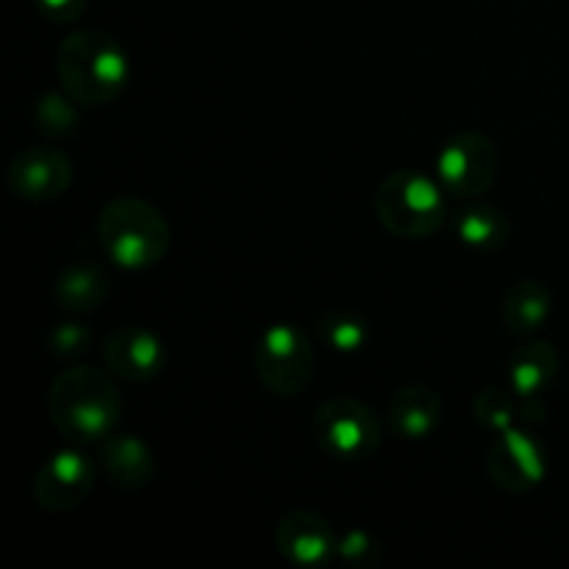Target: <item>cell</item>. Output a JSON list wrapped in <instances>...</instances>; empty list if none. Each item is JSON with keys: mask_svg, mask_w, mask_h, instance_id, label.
Segmentation results:
<instances>
[{"mask_svg": "<svg viewBox=\"0 0 569 569\" xmlns=\"http://www.w3.org/2000/svg\"><path fill=\"white\" fill-rule=\"evenodd\" d=\"M48 411L56 431L72 442H94L111 437L120 420V392L106 372L92 367H72L53 381Z\"/></svg>", "mask_w": 569, "mask_h": 569, "instance_id": "1", "label": "cell"}, {"mask_svg": "<svg viewBox=\"0 0 569 569\" xmlns=\"http://www.w3.org/2000/svg\"><path fill=\"white\" fill-rule=\"evenodd\" d=\"M56 72L76 103L103 106L120 98L128 87L131 64L109 33L76 31L59 44Z\"/></svg>", "mask_w": 569, "mask_h": 569, "instance_id": "2", "label": "cell"}, {"mask_svg": "<svg viewBox=\"0 0 569 569\" xmlns=\"http://www.w3.org/2000/svg\"><path fill=\"white\" fill-rule=\"evenodd\" d=\"M98 228L103 250L126 270H148L170 248V226L148 200L114 198L100 214Z\"/></svg>", "mask_w": 569, "mask_h": 569, "instance_id": "3", "label": "cell"}, {"mask_svg": "<svg viewBox=\"0 0 569 569\" xmlns=\"http://www.w3.org/2000/svg\"><path fill=\"white\" fill-rule=\"evenodd\" d=\"M376 214L392 237L426 239L445 226L442 189L415 170H395L378 183Z\"/></svg>", "mask_w": 569, "mask_h": 569, "instance_id": "4", "label": "cell"}, {"mask_svg": "<svg viewBox=\"0 0 569 569\" xmlns=\"http://www.w3.org/2000/svg\"><path fill=\"white\" fill-rule=\"evenodd\" d=\"M315 439L331 459L365 461L381 448V422L370 406L339 395L326 400L315 415Z\"/></svg>", "mask_w": 569, "mask_h": 569, "instance_id": "5", "label": "cell"}, {"mask_svg": "<svg viewBox=\"0 0 569 569\" xmlns=\"http://www.w3.org/2000/svg\"><path fill=\"white\" fill-rule=\"evenodd\" d=\"M256 372L270 392L292 398L315 378V350L303 328L278 322L261 333L256 345Z\"/></svg>", "mask_w": 569, "mask_h": 569, "instance_id": "6", "label": "cell"}, {"mask_svg": "<svg viewBox=\"0 0 569 569\" xmlns=\"http://www.w3.org/2000/svg\"><path fill=\"white\" fill-rule=\"evenodd\" d=\"M439 181L456 198H481L498 178V150L481 131H461L437 159Z\"/></svg>", "mask_w": 569, "mask_h": 569, "instance_id": "7", "label": "cell"}, {"mask_svg": "<svg viewBox=\"0 0 569 569\" xmlns=\"http://www.w3.org/2000/svg\"><path fill=\"white\" fill-rule=\"evenodd\" d=\"M487 470L495 487L511 495H526L548 476V456L537 437L511 426L495 437L487 456Z\"/></svg>", "mask_w": 569, "mask_h": 569, "instance_id": "8", "label": "cell"}, {"mask_svg": "<svg viewBox=\"0 0 569 569\" xmlns=\"http://www.w3.org/2000/svg\"><path fill=\"white\" fill-rule=\"evenodd\" d=\"M6 183L17 198L31 203L53 200L72 183V161L56 148H28L11 159Z\"/></svg>", "mask_w": 569, "mask_h": 569, "instance_id": "9", "label": "cell"}, {"mask_svg": "<svg viewBox=\"0 0 569 569\" xmlns=\"http://www.w3.org/2000/svg\"><path fill=\"white\" fill-rule=\"evenodd\" d=\"M92 461L78 450H59L39 467L33 478V498L48 511H67L83 503L92 492Z\"/></svg>", "mask_w": 569, "mask_h": 569, "instance_id": "10", "label": "cell"}, {"mask_svg": "<svg viewBox=\"0 0 569 569\" xmlns=\"http://www.w3.org/2000/svg\"><path fill=\"white\" fill-rule=\"evenodd\" d=\"M278 553L295 567H322L337 556V533L317 511H289L276 526Z\"/></svg>", "mask_w": 569, "mask_h": 569, "instance_id": "11", "label": "cell"}, {"mask_svg": "<svg viewBox=\"0 0 569 569\" xmlns=\"http://www.w3.org/2000/svg\"><path fill=\"white\" fill-rule=\"evenodd\" d=\"M103 361L111 376L131 383L153 381L164 370V345L153 331L139 326H122L106 339Z\"/></svg>", "mask_w": 569, "mask_h": 569, "instance_id": "12", "label": "cell"}, {"mask_svg": "<svg viewBox=\"0 0 569 569\" xmlns=\"http://www.w3.org/2000/svg\"><path fill=\"white\" fill-rule=\"evenodd\" d=\"M389 417H392L395 431L403 433L406 439H426L437 431L442 420V398L431 387H403L395 392L389 403Z\"/></svg>", "mask_w": 569, "mask_h": 569, "instance_id": "13", "label": "cell"}, {"mask_svg": "<svg viewBox=\"0 0 569 569\" xmlns=\"http://www.w3.org/2000/svg\"><path fill=\"white\" fill-rule=\"evenodd\" d=\"M106 472L114 478L117 487L139 489L153 478L156 461L148 445L131 433H117L103 445Z\"/></svg>", "mask_w": 569, "mask_h": 569, "instance_id": "14", "label": "cell"}, {"mask_svg": "<svg viewBox=\"0 0 569 569\" xmlns=\"http://www.w3.org/2000/svg\"><path fill=\"white\" fill-rule=\"evenodd\" d=\"M559 376V353L548 342H531L511 356L509 383L520 398H542Z\"/></svg>", "mask_w": 569, "mask_h": 569, "instance_id": "15", "label": "cell"}, {"mask_svg": "<svg viewBox=\"0 0 569 569\" xmlns=\"http://www.w3.org/2000/svg\"><path fill=\"white\" fill-rule=\"evenodd\" d=\"M109 295V276L94 261H76L56 281V300L72 315H87L98 309Z\"/></svg>", "mask_w": 569, "mask_h": 569, "instance_id": "16", "label": "cell"}, {"mask_svg": "<svg viewBox=\"0 0 569 569\" xmlns=\"http://www.w3.org/2000/svg\"><path fill=\"white\" fill-rule=\"evenodd\" d=\"M550 295L539 281H520L503 300V322L511 333H533L548 322Z\"/></svg>", "mask_w": 569, "mask_h": 569, "instance_id": "17", "label": "cell"}, {"mask_svg": "<svg viewBox=\"0 0 569 569\" xmlns=\"http://www.w3.org/2000/svg\"><path fill=\"white\" fill-rule=\"evenodd\" d=\"M456 231H459L465 244L483 250V253L487 250L492 253V250H500L509 242L511 226L503 211L495 209V206H470L456 220Z\"/></svg>", "mask_w": 569, "mask_h": 569, "instance_id": "18", "label": "cell"}, {"mask_svg": "<svg viewBox=\"0 0 569 569\" xmlns=\"http://www.w3.org/2000/svg\"><path fill=\"white\" fill-rule=\"evenodd\" d=\"M317 333H320L322 342L328 348L339 350V353H356L367 345L370 339V328H367L365 317L356 315V311H326V315L317 320Z\"/></svg>", "mask_w": 569, "mask_h": 569, "instance_id": "19", "label": "cell"}, {"mask_svg": "<svg viewBox=\"0 0 569 569\" xmlns=\"http://www.w3.org/2000/svg\"><path fill=\"white\" fill-rule=\"evenodd\" d=\"M517 417V406L511 392L500 387H489L476 398V420L489 431H506Z\"/></svg>", "mask_w": 569, "mask_h": 569, "instance_id": "20", "label": "cell"}, {"mask_svg": "<svg viewBox=\"0 0 569 569\" xmlns=\"http://www.w3.org/2000/svg\"><path fill=\"white\" fill-rule=\"evenodd\" d=\"M70 94L61 98V94H44L37 103V126L39 131H44L48 137H67L78 128V111L70 103Z\"/></svg>", "mask_w": 569, "mask_h": 569, "instance_id": "21", "label": "cell"}, {"mask_svg": "<svg viewBox=\"0 0 569 569\" xmlns=\"http://www.w3.org/2000/svg\"><path fill=\"white\" fill-rule=\"evenodd\" d=\"M48 345L56 356H81L92 345V333L81 322H61L48 333Z\"/></svg>", "mask_w": 569, "mask_h": 569, "instance_id": "22", "label": "cell"}, {"mask_svg": "<svg viewBox=\"0 0 569 569\" xmlns=\"http://www.w3.org/2000/svg\"><path fill=\"white\" fill-rule=\"evenodd\" d=\"M337 556L356 561V565H367V561L378 559V542L365 531H348L337 545Z\"/></svg>", "mask_w": 569, "mask_h": 569, "instance_id": "23", "label": "cell"}, {"mask_svg": "<svg viewBox=\"0 0 569 569\" xmlns=\"http://www.w3.org/2000/svg\"><path fill=\"white\" fill-rule=\"evenodd\" d=\"M37 3L50 22H72L87 9V0H37Z\"/></svg>", "mask_w": 569, "mask_h": 569, "instance_id": "24", "label": "cell"}]
</instances>
